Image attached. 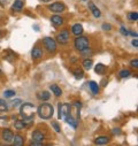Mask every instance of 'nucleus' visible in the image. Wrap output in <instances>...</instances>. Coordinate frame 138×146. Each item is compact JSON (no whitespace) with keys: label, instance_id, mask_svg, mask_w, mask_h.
Masks as SVG:
<instances>
[{"label":"nucleus","instance_id":"nucleus-29","mask_svg":"<svg viewBox=\"0 0 138 146\" xmlns=\"http://www.w3.org/2000/svg\"><path fill=\"white\" fill-rule=\"evenodd\" d=\"M81 53H82V55H88V56H90L91 54H92V50L90 48V47H86V48H84L83 51H81Z\"/></svg>","mask_w":138,"mask_h":146},{"label":"nucleus","instance_id":"nucleus-34","mask_svg":"<svg viewBox=\"0 0 138 146\" xmlns=\"http://www.w3.org/2000/svg\"><path fill=\"white\" fill-rule=\"evenodd\" d=\"M130 66L137 69V68H138V59H133V60H131V62H130Z\"/></svg>","mask_w":138,"mask_h":146},{"label":"nucleus","instance_id":"nucleus-27","mask_svg":"<svg viewBox=\"0 0 138 146\" xmlns=\"http://www.w3.org/2000/svg\"><path fill=\"white\" fill-rule=\"evenodd\" d=\"M120 77L121 78H127V77H129L130 75H131V71L130 70H128V69H123V70H121L120 71Z\"/></svg>","mask_w":138,"mask_h":146},{"label":"nucleus","instance_id":"nucleus-37","mask_svg":"<svg viewBox=\"0 0 138 146\" xmlns=\"http://www.w3.org/2000/svg\"><path fill=\"white\" fill-rule=\"evenodd\" d=\"M129 33H130L131 36H133L135 38H137V32H135V31H129Z\"/></svg>","mask_w":138,"mask_h":146},{"label":"nucleus","instance_id":"nucleus-3","mask_svg":"<svg viewBox=\"0 0 138 146\" xmlns=\"http://www.w3.org/2000/svg\"><path fill=\"white\" fill-rule=\"evenodd\" d=\"M74 47L77 50V51H83L84 48L89 47V38L85 37V36H77L74 40Z\"/></svg>","mask_w":138,"mask_h":146},{"label":"nucleus","instance_id":"nucleus-21","mask_svg":"<svg viewBox=\"0 0 138 146\" xmlns=\"http://www.w3.org/2000/svg\"><path fill=\"white\" fill-rule=\"evenodd\" d=\"M50 90L54 93V96H56V97H60L61 94H62V90L60 89V86H58L56 84H52L51 86H50Z\"/></svg>","mask_w":138,"mask_h":146},{"label":"nucleus","instance_id":"nucleus-38","mask_svg":"<svg viewBox=\"0 0 138 146\" xmlns=\"http://www.w3.org/2000/svg\"><path fill=\"white\" fill-rule=\"evenodd\" d=\"M40 1H42V3H50L51 0H40Z\"/></svg>","mask_w":138,"mask_h":146},{"label":"nucleus","instance_id":"nucleus-22","mask_svg":"<svg viewBox=\"0 0 138 146\" xmlns=\"http://www.w3.org/2000/svg\"><path fill=\"white\" fill-rule=\"evenodd\" d=\"M50 93L47 92V91H43V92H39V93H37V98L39 99V100H43V101H47L48 99H50Z\"/></svg>","mask_w":138,"mask_h":146},{"label":"nucleus","instance_id":"nucleus-5","mask_svg":"<svg viewBox=\"0 0 138 146\" xmlns=\"http://www.w3.org/2000/svg\"><path fill=\"white\" fill-rule=\"evenodd\" d=\"M70 108H72V106L69 104H59V113H58L59 119L64 120L70 114Z\"/></svg>","mask_w":138,"mask_h":146},{"label":"nucleus","instance_id":"nucleus-1","mask_svg":"<svg viewBox=\"0 0 138 146\" xmlns=\"http://www.w3.org/2000/svg\"><path fill=\"white\" fill-rule=\"evenodd\" d=\"M34 111H36V106H34L33 104H31V102L21 104V107H20V116L22 117V120L25 122L27 125L33 122Z\"/></svg>","mask_w":138,"mask_h":146},{"label":"nucleus","instance_id":"nucleus-41","mask_svg":"<svg viewBox=\"0 0 138 146\" xmlns=\"http://www.w3.org/2000/svg\"><path fill=\"white\" fill-rule=\"evenodd\" d=\"M83 1H86V0H83Z\"/></svg>","mask_w":138,"mask_h":146},{"label":"nucleus","instance_id":"nucleus-11","mask_svg":"<svg viewBox=\"0 0 138 146\" xmlns=\"http://www.w3.org/2000/svg\"><path fill=\"white\" fill-rule=\"evenodd\" d=\"M8 112V106L4 99H0V119L6 117V113Z\"/></svg>","mask_w":138,"mask_h":146},{"label":"nucleus","instance_id":"nucleus-36","mask_svg":"<svg viewBox=\"0 0 138 146\" xmlns=\"http://www.w3.org/2000/svg\"><path fill=\"white\" fill-rule=\"evenodd\" d=\"M113 133H114V135H121V130H120L119 128L113 129Z\"/></svg>","mask_w":138,"mask_h":146},{"label":"nucleus","instance_id":"nucleus-14","mask_svg":"<svg viewBox=\"0 0 138 146\" xmlns=\"http://www.w3.org/2000/svg\"><path fill=\"white\" fill-rule=\"evenodd\" d=\"M51 22L54 25L60 27V25H62L64 23V19L62 16H60V15H53V16H51Z\"/></svg>","mask_w":138,"mask_h":146},{"label":"nucleus","instance_id":"nucleus-13","mask_svg":"<svg viewBox=\"0 0 138 146\" xmlns=\"http://www.w3.org/2000/svg\"><path fill=\"white\" fill-rule=\"evenodd\" d=\"M89 8H90V11H91L92 15H93L96 19H98V17H100V16H101V12L99 11V8H98L93 3H89Z\"/></svg>","mask_w":138,"mask_h":146},{"label":"nucleus","instance_id":"nucleus-32","mask_svg":"<svg viewBox=\"0 0 138 146\" xmlns=\"http://www.w3.org/2000/svg\"><path fill=\"white\" fill-rule=\"evenodd\" d=\"M21 104H22V100L21 99H15V100L12 101L13 107H19V106H21Z\"/></svg>","mask_w":138,"mask_h":146},{"label":"nucleus","instance_id":"nucleus-15","mask_svg":"<svg viewBox=\"0 0 138 146\" xmlns=\"http://www.w3.org/2000/svg\"><path fill=\"white\" fill-rule=\"evenodd\" d=\"M88 84H89V88H90V90H91L92 94H94V96L99 94L100 89H99V85H98V83H97V82H94V81H90Z\"/></svg>","mask_w":138,"mask_h":146},{"label":"nucleus","instance_id":"nucleus-18","mask_svg":"<svg viewBox=\"0 0 138 146\" xmlns=\"http://www.w3.org/2000/svg\"><path fill=\"white\" fill-rule=\"evenodd\" d=\"M94 71H96V74H98V75H104L106 72V66H104L102 63H98L94 67Z\"/></svg>","mask_w":138,"mask_h":146},{"label":"nucleus","instance_id":"nucleus-2","mask_svg":"<svg viewBox=\"0 0 138 146\" xmlns=\"http://www.w3.org/2000/svg\"><path fill=\"white\" fill-rule=\"evenodd\" d=\"M37 113H38V116L43 120H50L52 119L53 114H54V108L51 104L48 102H44L38 108H37Z\"/></svg>","mask_w":138,"mask_h":146},{"label":"nucleus","instance_id":"nucleus-17","mask_svg":"<svg viewBox=\"0 0 138 146\" xmlns=\"http://www.w3.org/2000/svg\"><path fill=\"white\" fill-rule=\"evenodd\" d=\"M64 121L67 122V123H69V124H70L74 129H76L77 128V124H78V121L76 120V119H74L73 116H72V114H69L66 119H64Z\"/></svg>","mask_w":138,"mask_h":146},{"label":"nucleus","instance_id":"nucleus-20","mask_svg":"<svg viewBox=\"0 0 138 146\" xmlns=\"http://www.w3.org/2000/svg\"><path fill=\"white\" fill-rule=\"evenodd\" d=\"M23 141H24L23 136H21V135H19V133L13 137V143H14L15 146H21V145H23Z\"/></svg>","mask_w":138,"mask_h":146},{"label":"nucleus","instance_id":"nucleus-28","mask_svg":"<svg viewBox=\"0 0 138 146\" xmlns=\"http://www.w3.org/2000/svg\"><path fill=\"white\" fill-rule=\"evenodd\" d=\"M16 93H15V91L14 90H6V91H4V97L5 98H12V97H14Z\"/></svg>","mask_w":138,"mask_h":146},{"label":"nucleus","instance_id":"nucleus-23","mask_svg":"<svg viewBox=\"0 0 138 146\" xmlns=\"http://www.w3.org/2000/svg\"><path fill=\"white\" fill-rule=\"evenodd\" d=\"M82 66H83V68L85 70H90L92 68V66H93V61L91 59H85V60H83Z\"/></svg>","mask_w":138,"mask_h":146},{"label":"nucleus","instance_id":"nucleus-40","mask_svg":"<svg viewBox=\"0 0 138 146\" xmlns=\"http://www.w3.org/2000/svg\"><path fill=\"white\" fill-rule=\"evenodd\" d=\"M0 36H1V31H0Z\"/></svg>","mask_w":138,"mask_h":146},{"label":"nucleus","instance_id":"nucleus-26","mask_svg":"<svg viewBox=\"0 0 138 146\" xmlns=\"http://www.w3.org/2000/svg\"><path fill=\"white\" fill-rule=\"evenodd\" d=\"M128 20H129V21H133V22L138 21V13H137V12H131V13H129V14H128Z\"/></svg>","mask_w":138,"mask_h":146},{"label":"nucleus","instance_id":"nucleus-31","mask_svg":"<svg viewBox=\"0 0 138 146\" xmlns=\"http://www.w3.org/2000/svg\"><path fill=\"white\" fill-rule=\"evenodd\" d=\"M52 127L54 128V130H55L56 132H60V131H61V128H60V125H59V123H58V122L53 121V122H52Z\"/></svg>","mask_w":138,"mask_h":146},{"label":"nucleus","instance_id":"nucleus-8","mask_svg":"<svg viewBox=\"0 0 138 146\" xmlns=\"http://www.w3.org/2000/svg\"><path fill=\"white\" fill-rule=\"evenodd\" d=\"M1 137H3V139H4L5 143L9 144V143L13 141L14 135H13L12 130H9V129H4V130H3V133H1Z\"/></svg>","mask_w":138,"mask_h":146},{"label":"nucleus","instance_id":"nucleus-24","mask_svg":"<svg viewBox=\"0 0 138 146\" xmlns=\"http://www.w3.org/2000/svg\"><path fill=\"white\" fill-rule=\"evenodd\" d=\"M27 127V124H25V122L23 121V120H19V121H16L15 123H14V128L16 129V130H22L23 128H25Z\"/></svg>","mask_w":138,"mask_h":146},{"label":"nucleus","instance_id":"nucleus-9","mask_svg":"<svg viewBox=\"0 0 138 146\" xmlns=\"http://www.w3.org/2000/svg\"><path fill=\"white\" fill-rule=\"evenodd\" d=\"M45 139V136L42 131L39 130H34L32 132V141H37V143H43Z\"/></svg>","mask_w":138,"mask_h":146},{"label":"nucleus","instance_id":"nucleus-39","mask_svg":"<svg viewBox=\"0 0 138 146\" xmlns=\"http://www.w3.org/2000/svg\"><path fill=\"white\" fill-rule=\"evenodd\" d=\"M0 74H1V69H0Z\"/></svg>","mask_w":138,"mask_h":146},{"label":"nucleus","instance_id":"nucleus-4","mask_svg":"<svg viewBox=\"0 0 138 146\" xmlns=\"http://www.w3.org/2000/svg\"><path fill=\"white\" fill-rule=\"evenodd\" d=\"M43 44H44V47L46 48V51L50 52V53H54L56 51V48H58L56 42L51 37H45L43 39Z\"/></svg>","mask_w":138,"mask_h":146},{"label":"nucleus","instance_id":"nucleus-30","mask_svg":"<svg viewBox=\"0 0 138 146\" xmlns=\"http://www.w3.org/2000/svg\"><path fill=\"white\" fill-rule=\"evenodd\" d=\"M101 28H102L104 30H106V31H109V30H112V29H113L112 24H109V23H104V24L101 25Z\"/></svg>","mask_w":138,"mask_h":146},{"label":"nucleus","instance_id":"nucleus-25","mask_svg":"<svg viewBox=\"0 0 138 146\" xmlns=\"http://www.w3.org/2000/svg\"><path fill=\"white\" fill-rule=\"evenodd\" d=\"M74 75H75V78L76 80H82L83 76H84V72L81 69H75L74 70Z\"/></svg>","mask_w":138,"mask_h":146},{"label":"nucleus","instance_id":"nucleus-10","mask_svg":"<svg viewBox=\"0 0 138 146\" xmlns=\"http://www.w3.org/2000/svg\"><path fill=\"white\" fill-rule=\"evenodd\" d=\"M31 56L33 60H38V59H42L43 56V50L39 47V46H34L31 51Z\"/></svg>","mask_w":138,"mask_h":146},{"label":"nucleus","instance_id":"nucleus-19","mask_svg":"<svg viewBox=\"0 0 138 146\" xmlns=\"http://www.w3.org/2000/svg\"><path fill=\"white\" fill-rule=\"evenodd\" d=\"M23 6H24V1H22V0H16V1H14L12 8L14 11H16V12H21L22 8H23Z\"/></svg>","mask_w":138,"mask_h":146},{"label":"nucleus","instance_id":"nucleus-35","mask_svg":"<svg viewBox=\"0 0 138 146\" xmlns=\"http://www.w3.org/2000/svg\"><path fill=\"white\" fill-rule=\"evenodd\" d=\"M131 44H132V46H133V47H138V39H137V38H135V39L131 42Z\"/></svg>","mask_w":138,"mask_h":146},{"label":"nucleus","instance_id":"nucleus-12","mask_svg":"<svg viewBox=\"0 0 138 146\" xmlns=\"http://www.w3.org/2000/svg\"><path fill=\"white\" fill-rule=\"evenodd\" d=\"M83 27H82V24H80V23H75L73 27H72V32H73V35H75L76 37L77 36H81L82 33H83Z\"/></svg>","mask_w":138,"mask_h":146},{"label":"nucleus","instance_id":"nucleus-6","mask_svg":"<svg viewBox=\"0 0 138 146\" xmlns=\"http://www.w3.org/2000/svg\"><path fill=\"white\" fill-rule=\"evenodd\" d=\"M69 39H70V35H69V31L67 29L60 31L56 36V40L61 45H67L69 43Z\"/></svg>","mask_w":138,"mask_h":146},{"label":"nucleus","instance_id":"nucleus-16","mask_svg":"<svg viewBox=\"0 0 138 146\" xmlns=\"http://www.w3.org/2000/svg\"><path fill=\"white\" fill-rule=\"evenodd\" d=\"M109 143V137L107 136H99L94 139V144L97 145H106Z\"/></svg>","mask_w":138,"mask_h":146},{"label":"nucleus","instance_id":"nucleus-33","mask_svg":"<svg viewBox=\"0 0 138 146\" xmlns=\"http://www.w3.org/2000/svg\"><path fill=\"white\" fill-rule=\"evenodd\" d=\"M120 32H121L123 36H128V35H129V31H128V30H127V28H125V27H123V25L120 28Z\"/></svg>","mask_w":138,"mask_h":146},{"label":"nucleus","instance_id":"nucleus-7","mask_svg":"<svg viewBox=\"0 0 138 146\" xmlns=\"http://www.w3.org/2000/svg\"><path fill=\"white\" fill-rule=\"evenodd\" d=\"M48 9L52 12V13H55V14H60V13H63L66 11V6L64 4L62 3H54V4H51L48 6Z\"/></svg>","mask_w":138,"mask_h":146}]
</instances>
